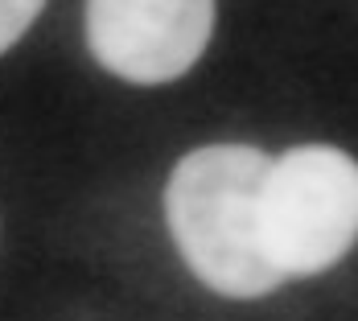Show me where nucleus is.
I'll return each mask as SVG.
<instances>
[{
	"label": "nucleus",
	"instance_id": "obj_1",
	"mask_svg": "<svg viewBox=\"0 0 358 321\" xmlns=\"http://www.w3.org/2000/svg\"><path fill=\"white\" fill-rule=\"evenodd\" d=\"M268 157L251 144H206L181 157L165 185V218L181 259L222 297H264L280 280L259 243Z\"/></svg>",
	"mask_w": 358,
	"mask_h": 321
},
{
	"label": "nucleus",
	"instance_id": "obj_2",
	"mask_svg": "<svg viewBox=\"0 0 358 321\" xmlns=\"http://www.w3.org/2000/svg\"><path fill=\"white\" fill-rule=\"evenodd\" d=\"M259 243L268 264L317 276L358 243V161L334 144H301L268 161L259 190Z\"/></svg>",
	"mask_w": 358,
	"mask_h": 321
},
{
	"label": "nucleus",
	"instance_id": "obj_3",
	"mask_svg": "<svg viewBox=\"0 0 358 321\" xmlns=\"http://www.w3.org/2000/svg\"><path fill=\"white\" fill-rule=\"evenodd\" d=\"M215 29V0H87V45L124 83H173Z\"/></svg>",
	"mask_w": 358,
	"mask_h": 321
},
{
	"label": "nucleus",
	"instance_id": "obj_4",
	"mask_svg": "<svg viewBox=\"0 0 358 321\" xmlns=\"http://www.w3.org/2000/svg\"><path fill=\"white\" fill-rule=\"evenodd\" d=\"M41 8L45 0H0V54L21 41V34L37 21Z\"/></svg>",
	"mask_w": 358,
	"mask_h": 321
}]
</instances>
